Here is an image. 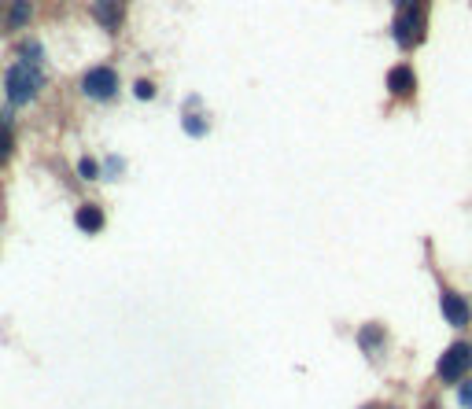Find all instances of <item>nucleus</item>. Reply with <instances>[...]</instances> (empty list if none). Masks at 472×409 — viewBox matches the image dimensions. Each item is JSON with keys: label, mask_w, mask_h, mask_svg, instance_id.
I'll return each mask as SVG.
<instances>
[{"label": "nucleus", "mask_w": 472, "mask_h": 409, "mask_svg": "<svg viewBox=\"0 0 472 409\" xmlns=\"http://www.w3.org/2000/svg\"><path fill=\"white\" fill-rule=\"evenodd\" d=\"M74 222H78L81 232H100V229H103V210L93 207V203H85V207H78Z\"/></svg>", "instance_id": "9"}, {"label": "nucleus", "mask_w": 472, "mask_h": 409, "mask_svg": "<svg viewBox=\"0 0 472 409\" xmlns=\"http://www.w3.org/2000/svg\"><path fill=\"white\" fill-rule=\"evenodd\" d=\"M45 89V71L41 63H30V59H15L8 74H4V96L11 107H26L37 100V93Z\"/></svg>", "instance_id": "1"}, {"label": "nucleus", "mask_w": 472, "mask_h": 409, "mask_svg": "<svg viewBox=\"0 0 472 409\" xmlns=\"http://www.w3.org/2000/svg\"><path fill=\"white\" fill-rule=\"evenodd\" d=\"M439 310H443V317H446L454 328H465L468 321H472V310H468V303H465L458 291H443V295H439Z\"/></svg>", "instance_id": "7"}, {"label": "nucleus", "mask_w": 472, "mask_h": 409, "mask_svg": "<svg viewBox=\"0 0 472 409\" xmlns=\"http://www.w3.org/2000/svg\"><path fill=\"white\" fill-rule=\"evenodd\" d=\"M468 369H472V347H468L465 339H458L454 347H450V351L439 358V369H436V373H439L443 383H454V380H461Z\"/></svg>", "instance_id": "4"}, {"label": "nucleus", "mask_w": 472, "mask_h": 409, "mask_svg": "<svg viewBox=\"0 0 472 409\" xmlns=\"http://www.w3.org/2000/svg\"><path fill=\"white\" fill-rule=\"evenodd\" d=\"M107 174H122V159H111V162H107Z\"/></svg>", "instance_id": "17"}, {"label": "nucleus", "mask_w": 472, "mask_h": 409, "mask_svg": "<svg viewBox=\"0 0 472 409\" xmlns=\"http://www.w3.org/2000/svg\"><path fill=\"white\" fill-rule=\"evenodd\" d=\"M388 93H391L395 100H406V96L417 93V74H414L410 63H399V67L388 71Z\"/></svg>", "instance_id": "6"}, {"label": "nucleus", "mask_w": 472, "mask_h": 409, "mask_svg": "<svg viewBox=\"0 0 472 409\" xmlns=\"http://www.w3.org/2000/svg\"><path fill=\"white\" fill-rule=\"evenodd\" d=\"M30 19H34V0H11L8 4V30L15 33V30H23V26H30Z\"/></svg>", "instance_id": "8"}, {"label": "nucleus", "mask_w": 472, "mask_h": 409, "mask_svg": "<svg viewBox=\"0 0 472 409\" xmlns=\"http://www.w3.org/2000/svg\"><path fill=\"white\" fill-rule=\"evenodd\" d=\"M11 147H15V137H11V129H8V118H0V162H8Z\"/></svg>", "instance_id": "11"}, {"label": "nucleus", "mask_w": 472, "mask_h": 409, "mask_svg": "<svg viewBox=\"0 0 472 409\" xmlns=\"http://www.w3.org/2000/svg\"><path fill=\"white\" fill-rule=\"evenodd\" d=\"M93 19L107 33H118L125 19V0H93Z\"/></svg>", "instance_id": "5"}, {"label": "nucleus", "mask_w": 472, "mask_h": 409, "mask_svg": "<svg viewBox=\"0 0 472 409\" xmlns=\"http://www.w3.org/2000/svg\"><path fill=\"white\" fill-rule=\"evenodd\" d=\"M81 93L89 100H115L118 96V71L115 67H93L81 74Z\"/></svg>", "instance_id": "3"}, {"label": "nucleus", "mask_w": 472, "mask_h": 409, "mask_svg": "<svg viewBox=\"0 0 472 409\" xmlns=\"http://www.w3.org/2000/svg\"><path fill=\"white\" fill-rule=\"evenodd\" d=\"M78 174H81L85 181H96V177H100V166H96L93 159H81V162H78Z\"/></svg>", "instance_id": "15"}, {"label": "nucleus", "mask_w": 472, "mask_h": 409, "mask_svg": "<svg viewBox=\"0 0 472 409\" xmlns=\"http://www.w3.org/2000/svg\"><path fill=\"white\" fill-rule=\"evenodd\" d=\"M428 33V4L424 0H410V4L395 8V23H391V37L399 41V48H417Z\"/></svg>", "instance_id": "2"}, {"label": "nucleus", "mask_w": 472, "mask_h": 409, "mask_svg": "<svg viewBox=\"0 0 472 409\" xmlns=\"http://www.w3.org/2000/svg\"><path fill=\"white\" fill-rule=\"evenodd\" d=\"M185 129H188L192 137H203V133H207V122H203L200 115H185Z\"/></svg>", "instance_id": "14"}, {"label": "nucleus", "mask_w": 472, "mask_h": 409, "mask_svg": "<svg viewBox=\"0 0 472 409\" xmlns=\"http://www.w3.org/2000/svg\"><path fill=\"white\" fill-rule=\"evenodd\" d=\"M458 402H461L465 409H472V380H465V383L458 387Z\"/></svg>", "instance_id": "16"}, {"label": "nucleus", "mask_w": 472, "mask_h": 409, "mask_svg": "<svg viewBox=\"0 0 472 409\" xmlns=\"http://www.w3.org/2000/svg\"><path fill=\"white\" fill-rule=\"evenodd\" d=\"M19 59L41 63V59H45V52H41V45H34V41H26V45H19Z\"/></svg>", "instance_id": "13"}, {"label": "nucleus", "mask_w": 472, "mask_h": 409, "mask_svg": "<svg viewBox=\"0 0 472 409\" xmlns=\"http://www.w3.org/2000/svg\"><path fill=\"white\" fill-rule=\"evenodd\" d=\"M358 343H361L366 351H376L380 343H384V328H380V325H366V328L358 332Z\"/></svg>", "instance_id": "10"}, {"label": "nucleus", "mask_w": 472, "mask_h": 409, "mask_svg": "<svg viewBox=\"0 0 472 409\" xmlns=\"http://www.w3.org/2000/svg\"><path fill=\"white\" fill-rule=\"evenodd\" d=\"M133 96L137 100H155V81H148V78L133 81Z\"/></svg>", "instance_id": "12"}]
</instances>
